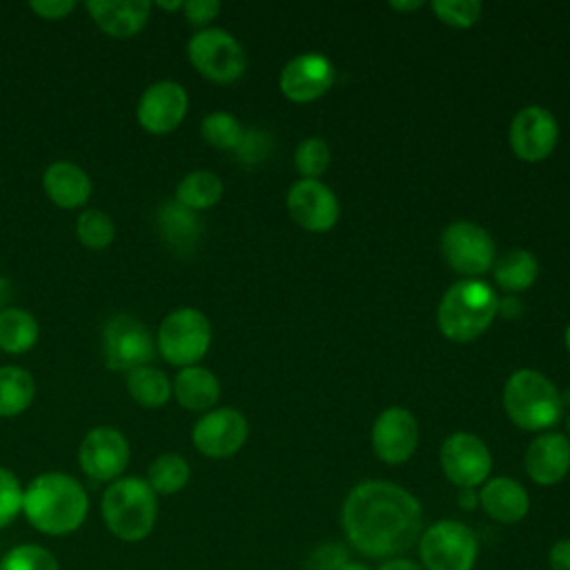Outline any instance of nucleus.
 I'll return each instance as SVG.
<instances>
[{
  "mask_svg": "<svg viewBox=\"0 0 570 570\" xmlns=\"http://www.w3.org/2000/svg\"><path fill=\"white\" fill-rule=\"evenodd\" d=\"M376 570H425V568L414 559L394 557V559H385Z\"/></svg>",
  "mask_w": 570,
  "mask_h": 570,
  "instance_id": "42",
  "label": "nucleus"
},
{
  "mask_svg": "<svg viewBox=\"0 0 570 570\" xmlns=\"http://www.w3.org/2000/svg\"><path fill=\"white\" fill-rule=\"evenodd\" d=\"M187 58L200 76L218 85L238 80L247 67L243 45L220 27L196 31L187 42Z\"/></svg>",
  "mask_w": 570,
  "mask_h": 570,
  "instance_id": "8",
  "label": "nucleus"
},
{
  "mask_svg": "<svg viewBox=\"0 0 570 570\" xmlns=\"http://www.w3.org/2000/svg\"><path fill=\"white\" fill-rule=\"evenodd\" d=\"M0 570H58V559L38 543H20L0 559Z\"/></svg>",
  "mask_w": 570,
  "mask_h": 570,
  "instance_id": "33",
  "label": "nucleus"
},
{
  "mask_svg": "<svg viewBox=\"0 0 570 570\" xmlns=\"http://www.w3.org/2000/svg\"><path fill=\"white\" fill-rule=\"evenodd\" d=\"M42 189L53 205L76 209L87 205L94 185L80 165L71 160H56L42 174Z\"/></svg>",
  "mask_w": 570,
  "mask_h": 570,
  "instance_id": "22",
  "label": "nucleus"
},
{
  "mask_svg": "<svg viewBox=\"0 0 570 570\" xmlns=\"http://www.w3.org/2000/svg\"><path fill=\"white\" fill-rule=\"evenodd\" d=\"M497 312L499 298L494 289L483 281L465 278L443 294L436 309V323L450 341L468 343L490 327Z\"/></svg>",
  "mask_w": 570,
  "mask_h": 570,
  "instance_id": "4",
  "label": "nucleus"
},
{
  "mask_svg": "<svg viewBox=\"0 0 570 570\" xmlns=\"http://www.w3.org/2000/svg\"><path fill=\"white\" fill-rule=\"evenodd\" d=\"M40 327L36 316L24 309L9 305L0 309V350L7 354H24L38 341Z\"/></svg>",
  "mask_w": 570,
  "mask_h": 570,
  "instance_id": "24",
  "label": "nucleus"
},
{
  "mask_svg": "<svg viewBox=\"0 0 570 570\" xmlns=\"http://www.w3.org/2000/svg\"><path fill=\"white\" fill-rule=\"evenodd\" d=\"M158 227L163 238L176 249H189L200 234V220L196 212L183 207L180 203L171 200L165 203L158 212Z\"/></svg>",
  "mask_w": 570,
  "mask_h": 570,
  "instance_id": "26",
  "label": "nucleus"
},
{
  "mask_svg": "<svg viewBox=\"0 0 570 570\" xmlns=\"http://www.w3.org/2000/svg\"><path fill=\"white\" fill-rule=\"evenodd\" d=\"M523 465L537 485H557L570 472V439L559 432L537 436L523 454Z\"/></svg>",
  "mask_w": 570,
  "mask_h": 570,
  "instance_id": "19",
  "label": "nucleus"
},
{
  "mask_svg": "<svg viewBox=\"0 0 570 570\" xmlns=\"http://www.w3.org/2000/svg\"><path fill=\"white\" fill-rule=\"evenodd\" d=\"M29 9L45 20H60L76 9V2L73 0H36V2H29Z\"/></svg>",
  "mask_w": 570,
  "mask_h": 570,
  "instance_id": "40",
  "label": "nucleus"
},
{
  "mask_svg": "<svg viewBox=\"0 0 570 570\" xmlns=\"http://www.w3.org/2000/svg\"><path fill=\"white\" fill-rule=\"evenodd\" d=\"M330 145L318 138V136H312V138H305L296 151H294V165L298 169V174L307 180H316L330 165Z\"/></svg>",
  "mask_w": 570,
  "mask_h": 570,
  "instance_id": "34",
  "label": "nucleus"
},
{
  "mask_svg": "<svg viewBox=\"0 0 570 570\" xmlns=\"http://www.w3.org/2000/svg\"><path fill=\"white\" fill-rule=\"evenodd\" d=\"M76 236L87 249L98 252V249H105L111 245V240L116 236V225L107 212L87 207L78 214Z\"/></svg>",
  "mask_w": 570,
  "mask_h": 570,
  "instance_id": "31",
  "label": "nucleus"
},
{
  "mask_svg": "<svg viewBox=\"0 0 570 570\" xmlns=\"http://www.w3.org/2000/svg\"><path fill=\"white\" fill-rule=\"evenodd\" d=\"M22 512V485L18 476L0 465V528H7Z\"/></svg>",
  "mask_w": 570,
  "mask_h": 570,
  "instance_id": "36",
  "label": "nucleus"
},
{
  "mask_svg": "<svg viewBox=\"0 0 570 570\" xmlns=\"http://www.w3.org/2000/svg\"><path fill=\"white\" fill-rule=\"evenodd\" d=\"M189 107V96L185 87L176 80H156L138 98L136 120L149 134L174 131Z\"/></svg>",
  "mask_w": 570,
  "mask_h": 570,
  "instance_id": "14",
  "label": "nucleus"
},
{
  "mask_svg": "<svg viewBox=\"0 0 570 570\" xmlns=\"http://www.w3.org/2000/svg\"><path fill=\"white\" fill-rule=\"evenodd\" d=\"M459 505L463 510H472L479 505V492L474 488H459Z\"/></svg>",
  "mask_w": 570,
  "mask_h": 570,
  "instance_id": "43",
  "label": "nucleus"
},
{
  "mask_svg": "<svg viewBox=\"0 0 570 570\" xmlns=\"http://www.w3.org/2000/svg\"><path fill=\"white\" fill-rule=\"evenodd\" d=\"M212 343V325L196 307H178L169 312L156 334V350L160 356L178 367L198 365Z\"/></svg>",
  "mask_w": 570,
  "mask_h": 570,
  "instance_id": "6",
  "label": "nucleus"
},
{
  "mask_svg": "<svg viewBox=\"0 0 570 570\" xmlns=\"http://www.w3.org/2000/svg\"><path fill=\"white\" fill-rule=\"evenodd\" d=\"M479 505L497 523H519L530 510L525 488L510 476H492L479 490Z\"/></svg>",
  "mask_w": 570,
  "mask_h": 570,
  "instance_id": "21",
  "label": "nucleus"
},
{
  "mask_svg": "<svg viewBox=\"0 0 570 570\" xmlns=\"http://www.w3.org/2000/svg\"><path fill=\"white\" fill-rule=\"evenodd\" d=\"M566 347H568V352H570V325H568V330H566Z\"/></svg>",
  "mask_w": 570,
  "mask_h": 570,
  "instance_id": "48",
  "label": "nucleus"
},
{
  "mask_svg": "<svg viewBox=\"0 0 570 570\" xmlns=\"http://www.w3.org/2000/svg\"><path fill=\"white\" fill-rule=\"evenodd\" d=\"M439 461L443 474L456 488L483 485L492 470V454L488 445L470 432L450 434L441 445Z\"/></svg>",
  "mask_w": 570,
  "mask_h": 570,
  "instance_id": "12",
  "label": "nucleus"
},
{
  "mask_svg": "<svg viewBox=\"0 0 570 570\" xmlns=\"http://www.w3.org/2000/svg\"><path fill=\"white\" fill-rule=\"evenodd\" d=\"M416 543L419 563L425 570H472L479 557L476 534L454 519H441L423 528Z\"/></svg>",
  "mask_w": 570,
  "mask_h": 570,
  "instance_id": "7",
  "label": "nucleus"
},
{
  "mask_svg": "<svg viewBox=\"0 0 570 570\" xmlns=\"http://www.w3.org/2000/svg\"><path fill=\"white\" fill-rule=\"evenodd\" d=\"M100 514L114 537L129 543L142 541L156 525L158 494L147 479L120 476L102 492Z\"/></svg>",
  "mask_w": 570,
  "mask_h": 570,
  "instance_id": "3",
  "label": "nucleus"
},
{
  "mask_svg": "<svg viewBox=\"0 0 570 570\" xmlns=\"http://www.w3.org/2000/svg\"><path fill=\"white\" fill-rule=\"evenodd\" d=\"M11 281L7 278V276H0V309H4V307H9L7 303H9V298H11Z\"/></svg>",
  "mask_w": 570,
  "mask_h": 570,
  "instance_id": "44",
  "label": "nucleus"
},
{
  "mask_svg": "<svg viewBox=\"0 0 570 570\" xmlns=\"http://www.w3.org/2000/svg\"><path fill=\"white\" fill-rule=\"evenodd\" d=\"M334 82V65L323 53H301L292 58L278 78L281 91L294 102L321 98Z\"/></svg>",
  "mask_w": 570,
  "mask_h": 570,
  "instance_id": "18",
  "label": "nucleus"
},
{
  "mask_svg": "<svg viewBox=\"0 0 570 570\" xmlns=\"http://www.w3.org/2000/svg\"><path fill=\"white\" fill-rule=\"evenodd\" d=\"M171 394L185 410L205 412L216 405L220 396V383L212 370L203 365H189L180 367L171 381Z\"/></svg>",
  "mask_w": 570,
  "mask_h": 570,
  "instance_id": "23",
  "label": "nucleus"
},
{
  "mask_svg": "<svg viewBox=\"0 0 570 570\" xmlns=\"http://www.w3.org/2000/svg\"><path fill=\"white\" fill-rule=\"evenodd\" d=\"M80 470L94 481H116L129 463V441L111 425L91 428L78 448Z\"/></svg>",
  "mask_w": 570,
  "mask_h": 570,
  "instance_id": "10",
  "label": "nucleus"
},
{
  "mask_svg": "<svg viewBox=\"0 0 570 570\" xmlns=\"http://www.w3.org/2000/svg\"><path fill=\"white\" fill-rule=\"evenodd\" d=\"M156 354V341L147 325L129 314H118L102 330V356L109 370L131 372L149 365Z\"/></svg>",
  "mask_w": 570,
  "mask_h": 570,
  "instance_id": "9",
  "label": "nucleus"
},
{
  "mask_svg": "<svg viewBox=\"0 0 570 570\" xmlns=\"http://www.w3.org/2000/svg\"><path fill=\"white\" fill-rule=\"evenodd\" d=\"M36 399V381L20 365H0V416L22 414Z\"/></svg>",
  "mask_w": 570,
  "mask_h": 570,
  "instance_id": "25",
  "label": "nucleus"
},
{
  "mask_svg": "<svg viewBox=\"0 0 570 570\" xmlns=\"http://www.w3.org/2000/svg\"><path fill=\"white\" fill-rule=\"evenodd\" d=\"M557 138L559 127L554 116L539 105L521 109L510 125L512 151L525 163L543 160L554 149Z\"/></svg>",
  "mask_w": 570,
  "mask_h": 570,
  "instance_id": "16",
  "label": "nucleus"
},
{
  "mask_svg": "<svg viewBox=\"0 0 570 570\" xmlns=\"http://www.w3.org/2000/svg\"><path fill=\"white\" fill-rule=\"evenodd\" d=\"M89 512L85 485L65 472H42L22 488V514L42 534L76 532Z\"/></svg>",
  "mask_w": 570,
  "mask_h": 570,
  "instance_id": "2",
  "label": "nucleus"
},
{
  "mask_svg": "<svg viewBox=\"0 0 570 570\" xmlns=\"http://www.w3.org/2000/svg\"><path fill=\"white\" fill-rule=\"evenodd\" d=\"M156 7H160V9H183V2L180 0H174V2H156Z\"/></svg>",
  "mask_w": 570,
  "mask_h": 570,
  "instance_id": "47",
  "label": "nucleus"
},
{
  "mask_svg": "<svg viewBox=\"0 0 570 570\" xmlns=\"http://www.w3.org/2000/svg\"><path fill=\"white\" fill-rule=\"evenodd\" d=\"M503 407L521 430H543L559 421L563 401L554 383L537 370H517L503 387Z\"/></svg>",
  "mask_w": 570,
  "mask_h": 570,
  "instance_id": "5",
  "label": "nucleus"
},
{
  "mask_svg": "<svg viewBox=\"0 0 570 570\" xmlns=\"http://www.w3.org/2000/svg\"><path fill=\"white\" fill-rule=\"evenodd\" d=\"M550 570H570V537L557 539L548 550Z\"/></svg>",
  "mask_w": 570,
  "mask_h": 570,
  "instance_id": "41",
  "label": "nucleus"
},
{
  "mask_svg": "<svg viewBox=\"0 0 570 570\" xmlns=\"http://www.w3.org/2000/svg\"><path fill=\"white\" fill-rule=\"evenodd\" d=\"M419 445V423L405 407L383 410L372 425V448L383 463H405Z\"/></svg>",
  "mask_w": 570,
  "mask_h": 570,
  "instance_id": "15",
  "label": "nucleus"
},
{
  "mask_svg": "<svg viewBox=\"0 0 570 570\" xmlns=\"http://www.w3.org/2000/svg\"><path fill=\"white\" fill-rule=\"evenodd\" d=\"M247 419L234 407H218L205 412L191 430L196 450L209 459H225L236 454L247 441Z\"/></svg>",
  "mask_w": 570,
  "mask_h": 570,
  "instance_id": "13",
  "label": "nucleus"
},
{
  "mask_svg": "<svg viewBox=\"0 0 570 570\" xmlns=\"http://www.w3.org/2000/svg\"><path fill=\"white\" fill-rule=\"evenodd\" d=\"M441 249L452 269L465 276H479L494 263V240L476 223L456 220L443 229Z\"/></svg>",
  "mask_w": 570,
  "mask_h": 570,
  "instance_id": "11",
  "label": "nucleus"
},
{
  "mask_svg": "<svg viewBox=\"0 0 570 570\" xmlns=\"http://www.w3.org/2000/svg\"><path fill=\"white\" fill-rule=\"evenodd\" d=\"M200 134H203L205 142H209L216 149H236L240 145L245 131L232 114L212 111L203 118Z\"/></svg>",
  "mask_w": 570,
  "mask_h": 570,
  "instance_id": "32",
  "label": "nucleus"
},
{
  "mask_svg": "<svg viewBox=\"0 0 570 570\" xmlns=\"http://www.w3.org/2000/svg\"><path fill=\"white\" fill-rule=\"evenodd\" d=\"M129 396L140 405V407H160L169 401L171 396V381L165 376L163 370L154 365H142L131 372H127L125 379Z\"/></svg>",
  "mask_w": 570,
  "mask_h": 570,
  "instance_id": "27",
  "label": "nucleus"
},
{
  "mask_svg": "<svg viewBox=\"0 0 570 570\" xmlns=\"http://www.w3.org/2000/svg\"><path fill=\"white\" fill-rule=\"evenodd\" d=\"M149 0H87L85 9L91 20L111 38H131L149 20Z\"/></svg>",
  "mask_w": 570,
  "mask_h": 570,
  "instance_id": "20",
  "label": "nucleus"
},
{
  "mask_svg": "<svg viewBox=\"0 0 570 570\" xmlns=\"http://www.w3.org/2000/svg\"><path fill=\"white\" fill-rule=\"evenodd\" d=\"M189 463L176 452H165L156 456L147 468V483L156 494H176L189 481Z\"/></svg>",
  "mask_w": 570,
  "mask_h": 570,
  "instance_id": "30",
  "label": "nucleus"
},
{
  "mask_svg": "<svg viewBox=\"0 0 570 570\" xmlns=\"http://www.w3.org/2000/svg\"><path fill=\"white\" fill-rule=\"evenodd\" d=\"M430 7L441 22L459 29L472 27L483 9L479 0H434Z\"/></svg>",
  "mask_w": 570,
  "mask_h": 570,
  "instance_id": "35",
  "label": "nucleus"
},
{
  "mask_svg": "<svg viewBox=\"0 0 570 570\" xmlns=\"http://www.w3.org/2000/svg\"><path fill=\"white\" fill-rule=\"evenodd\" d=\"M223 196V180L209 169H196L185 174L176 185V203L198 212L216 205Z\"/></svg>",
  "mask_w": 570,
  "mask_h": 570,
  "instance_id": "28",
  "label": "nucleus"
},
{
  "mask_svg": "<svg viewBox=\"0 0 570 570\" xmlns=\"http://www.w3.org/2000/svg\"><path fill=\"white\" fill-rule=\"evenodd\" d=\"M568 432H570V416H568Z\"/></svg>",
  "mask_w": 570,
  "mask_h": 570,
  "instance_id": "49",
  "label": "nucleus"
},
{
  "mask_svg": "<svg viewBox=\"0 0 570 570\" xmlns=\"http://www.w3.org/2000/svg\"><path fill=\"white\" fill-rule=\"evenodd\" d=\"M350 561V550L338 541L318 543L303 561V570H338Z\"/></svg>",
  "mask_w": 570,
  "mask_h": 570,
  "instance_id": "37",
  "label": "nucleus"
},
{
  "mask_svg": "<svg viewBox=\"0 0 570 570\" xmlns=\"http://www.w3.org/2000/svg\"><path fill=\"white\" fill-rule=\"evenodd\" d=\"M347 543L372 559H394L407 552L423 532L419 499L390 481L356 483L341 508Z\"/></svg>",
  "mask_w": 570,
  "mask_h": 570,
  "instance_id": "1",
  "label": "nucleus"
},
{
  "mask_svg": "<svg viewBox=\"0 0 570 570\" xmlns=\"http://www.w3.org/2000/svg\"><path fill=\"white\" fill-rule=\"evenodd\" d=\"M539 274V263L528 249H510L494 265V281L508 292L528 289Z\"/></svg>",
  "mask_w": 570,
  "mask_h": 570,
  "instance_id": "29",
  "label": "nucleus"
},
{
  "mask_svg": "<svg viewBox=\"0 0 570 570\" xmlns=\"http://www.w3.org/2000/svg\"><path fill=\"white\" fill-rule=\"evenodd\" d=\"M338 570H372V568L365 566V563H358V561H347V563L341 566Z\"/></svg>",
  "mask_w": 570,
  "mask_h": 570,
  "instance_id": "46",
  "label": "nucleus"
},
{
  "mask_svg": "<svg viewBox=\"0 0 570 570\" xmlns=\"http://www.w3.org/2000/svg\"><path fill=\"white\" fill-rule=\"evenodd\" d=\"M183 11L189 24L205 27L220 13V2L218 0H187L183 2Z\"/></svg>",
  "mask_w": 570,
  "mask_h": 570,
  "instance_id": "38",
  "label": "nucleus"
},
{
  "mask_svg": "<svg viewBox=\"0 0 570 570\" xmlns=\"http://www.w3.org/2000/svg\"><path fill=\"white\" fill-rule=\"evenodd\" d=\"M287 212L307 232H327L338 220V200L321 180H298L287 191Z\"/></svg>",
  "mask_w": 570,
  "mask_h": 570,
  "instance_id": "17",
  "label": "nucleus"
},
{
  "mask_svg": "<svg viewBox=\"0 0 570 570\" xmlns=\"http://www.w3.org/2000/svg\"><path fill=\"white\" fill-rule=\"evenodd\" d=\"M269 149V138L265 134H258V131H247L243 134V140L240 145L236 147V154L240 160L245 163H256V160H263L265 154Z\"/></svg>",
  "mask_w": 570,
  "mask_h": 570,
  "instance_id": "39",
  "label": "nucleus"
},
{
  "mask_svg": "<svg viewBox=\"0 0 570 570\" xmlns=\"http://www.w3.org/2000/svg\"><path fill=\"white\" fill-rule=\"evenodd\" d=\"M390 7L396 9V11H412V9H421L423 2H421V0H412V2H396V0H394Z\"/></svg>",
  "mask_w": 570,
  "mask_h": 570,
  "instance_id": "45",
  "label": "nucleus"
}]
</instances>
